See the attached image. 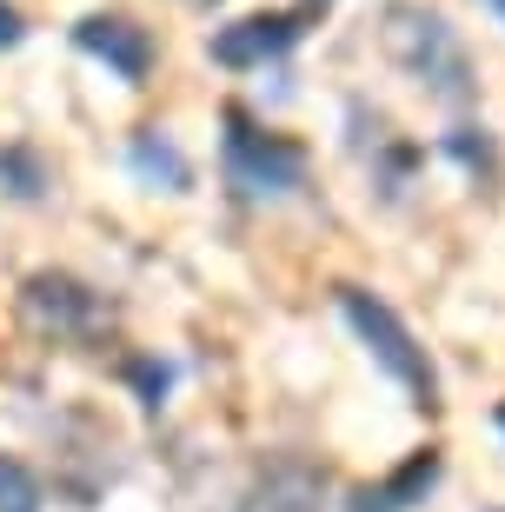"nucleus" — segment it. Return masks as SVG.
Wrapping results in <instances>:
<instances>
[{"instance_id": "nucleus-11", "label": "nucleus", "mask_w": 505, "mask_h": 512, "mask_svg": "<svg viewBox=\"0 0 505 512\" xmlns=\"http://www.w3.org/2000/svg\"><path fill=\"white\" fill-rule=\"evenodd\" d=\"M439 147H446L452 160L472 173V180H499V147H492V133H486V127H452Z\"/></svg>"}, {"instance_id": "nucleus-9", "label": "nucleus", "mask_w": 505, "mask_h": 512, "mask_svg": "<svg viewBox=\"0 0 505 512\" xmlns=\"http://www.w3.org/2000/svg\"><path fill=\"white\" fill-rule=\"evenodd\" d=\"M127 167L140 187H160V193H187L193 187V160L180 153V140H173L167 127H140L127 147Z\"/></svg>"}, {"instance_id": "nucleus-3", "label": "nucleus", "mask_w": 505, "mask_h": 512, "mask_svg": "<svg viewBox=\"0 0 505 512\" xmlns=\"http://www.w3.org/2000/svg\"><path fill=\"white\" fill-rule=\"evenodd\" d=\"M339 313H346V326L359 333V346L373 353L379 373L412 393V406H439V373H432L426 346L412 340V326L399 320L393 306L379 300V293H366V286H339Z\"/></svg>"}, {"instance_id": "nucleus-7", "label": "nucleus", "mask_w": 505, "mask_h": 512, "mask_svg": "<svg viewBox=\"0 0 505 512\" xmlns=\"http://www.w3.org/2000/svg\"><path fill=\"white\" fill-rule=\"evenodd\" d=\"M439 473H446L439 446H419V453H406L386 479L353 486V493H346V512H412V506H426V493L439 486Z\"/></svg>"}, {"instance_id": "nucleus-4", "label": "nucleus", "mask_w": 505, "mask_h": 512, "mask_svg": "<svg viewBox=\"0 0 505 512\" xmlns=\"http://www.w3.org/2000/svg\"><path fill=\"white\" fill-rule=\"evenodd\" d=\"M326 7L333 0H300V7H273V14H246V20H233V27H220V34L206 40V54L220 60V67H266V60H280V54H293L306 40V27L313 20H326Z\"/></svg>"}, {"instance_id": "nucleus-1", "label": "nucleus", "mask_w": 505, "mask_h": 512, "mask_svg": "<svg viewBox=\"0 0 505 512\" xmlns=\"http://www.w3.org/2000/svg\"><path fill=\"white\" fill-rule=\"evenodd\" d=\"M379 40H386V54H393L439 107H472V100H479V67H472L466 40H459V27H452L446 14L412 7V0H393Z\"/></svg>"}, {"instance_id": "nucleus-14", "label": "nucleus", "mask_w": 505, "mask_h": 512, "mask_svg": "<svg viewBox=\"0 0 505 512\" xmlns=\"http://www.w3.org/2000/svg\"><path fill=\"white\" fill-rule=\"evenodd\" d=\"M20 40H27V20H20L14 0H0V54H7V47H20Z\"/></svg>"}, {"instance_id": "nucleus-10", "label": "nucleus", "mask_w": 505, "mask_h": 512, "mask_svg": "<svg viewBox=\"0 0 505 512\" xmlns=\"http://www.w3.org/2000/svg\"><path fill=\"white\" fill-rule=\"evenodd\" d=\"M47 167H40L34 147H0V193H14V200H47Z\"/></svg>"}, {"instance_id": "nucleus-15", "label": "nucleus", "mask_w": 505, "mask_h": 512, "mask_svg": "<svg viewBox=\"0 0 505 512\" xmlns=\"http://www.w3.org/2000/svg\"><path fill=\"white\" fill-rule=\"evenodd\" d=\"M486 7H492V14H499V20H505V0H486Z\"/></svg>"}, {"instance_id": "nucleus-6", "label": "nucleus", "mask_w": 505, "mask_h": 512, "mask_svg": "<svg viewBox=\"0 0 505 512\" xmlns=\"http://www.w3.org/2000/svg\"><path fill=\"white\" fill-rule=\"evenodd\" d=\"M20 293H27V313H34L47 333H60V340H87V333L107 320V300H100L87 280H74V273H34Z\"/></svg>"}, {"instance_id": "nucleus-2", "label": "nucleus", "mask_w": 505, "mask_h": 512, "mask_svg": "<svg viewBox=\"0 0 505 512\" xmlns=\"http://www.w3.org/2000/svg\"><path fill=\"white\" fill-rule=\"evenodd\" d=\"M220 167H226V187L240 200H293L306 193V147L286 140V133H266L246 107H226L220 120Z\"/></svg>"}, {"instance_id": "nucleus-12", "label": "nucleus", "mask_w": 505, "mask_h": 512, "mask_svg": "<svg viewBox=\"0 0 505 512\" xmlns=\"http://www.w3.org/2000/svg\"><path fill=\"white\" fill-rule=\"evenodd\" d=\"M47 506V493H40V479L27 459L0 453V512H40Z\"/></svg>"}, {"instance_id": "nucleus-17", "label": "nucleus", "mask_w": 505, "mask_h": 512, "mask_svg": "<svg viewBox=\"0 0 505 512\" xmlns=\"http://www.w3.org/2000/svg\"><path fill=\"white\" fill-rule=\"evenodd\" d=\"M499 433H505V406H499Z\"/></svg>"}, {"instance_id": "nucleus-13", "label": "nucleus", "mask_w": 505, "mask_h": 512, "mask_svg": "<svg viewBox=\"0 0 505 512\" xmlns=\"http://www.w3.org/2000/svg\"><path fill=\"white\" fill-rule=\"evenodd\" d=\"M127 380H133V393H140V406H167V393H173V366L167 360H127Z\"/></svg>"}, {"instance_id": "nucleus-8", "label": "nucleus", "mask_w": 505, "mask_h": 512, "mask_svg": "<svg viewBox=\"0 0 505 512\" xmlns=\"http://www.w3.org/2000/svg\"><path fill=\"white\" fill-rule=\"evenodd\" d=\"M326 506V473L300 453H280L253 486V512H319Z\"/></svg>"}, {"instance_id": "nucleus-5", "label": "nucleus", "mask_w": 505, "mask_h": 512, "mask_svg": "<svg viewBox=\"0 0 505 512\" xmlns=\"http://www.w3.org/2000/svg\"><path fill=\"white\" fill-rule=\"evenodd\" d=\"M74 47H80V54H94L100 67H107L113 80H127V87H140V80L153 74V60H160L153 34L140 27V20H127V14H87L74 27Z\"/></svg>"}, {"instance_id": "nucleus-16", "label": "nucleus", "mask_w": 505, "mask_h": 512, "mask_svg": "<svg viewBox=\"0 0 505 512\" xmlns=\"http://www.w3.org/2000/svg\"><path fill=\"white\" fill-rule=\"evenodd\" d=\"M193 7H220V0H193Z\"/></svg>"}]
</instances>
